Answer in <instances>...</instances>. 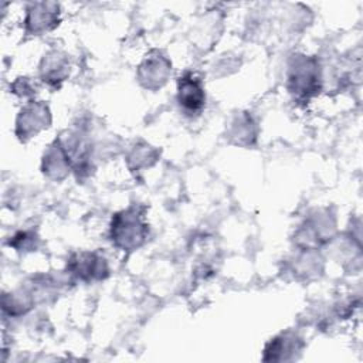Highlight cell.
Masks as SVG:
<instances>
[{
  "instance_id": "5bb4252c",
  "label": "cell",
  "mask_w": 363,
  "mask_h": 363,
  "mask_svg": "<svg viewBox=\"0 0 363 363\" xmlns=\"http://www.w3.org/2000/svg\"><path fill=\"white\" fill-rule=\"evenodd\" d=\"M160 157V149L152 146L145 140L135 142L126 153V166L130 173L138 176L139 173L153 167Z\"/></svg>"
},
{
  "instance_id": "7a4b0ae2",
  "label": "cell",
  "mask_w": 363,
  "mask_h": 363,
  "mask_svg": "<svg viewBox=\"0 0 363 363\" xmlns=\"http://www.w3.org/2000/svg\"><path fill=\"white\" fill-rule=\"evenodd\" d=\"M323 88L322 65L319 58L306 54H292L286 65V89L292 99L308 104Z\"/></svg>"
},
{
  "instance_id": "5b68a950",
  "label": "cell",
  "mask_w": 363,
  "mask_h": 363,
  "mask_svg": "<svg viewBox=\"0 0 363 363\" xmlns=\"http://www.w3.org/2000/svg\"><path fill=\"white\" fill-rule=\"evenodd\" d=\"M51 122L52 116L48 104L44 101L30 99L20 108L16 116L14 135L21 143H27L40 132L48 129Z\"/></svg>"
},
{
  "instance_id": "30bf717a",
  "label": "cell",
  "mask_w": 363,
  "mask_h": 363,
  "mask_svg": "<svg viewBox=\"0 0 363 363\" xmlns=\"http://www.w3.org/2000/svg\"><path fill=\"white\" fill-rule=\"evenodd\" d=\"M69 55L61 50H50L38 64V78L52 89H60L69 77Z\"/></svg>"
},
{
  "instance_id": "9a60e30c",
  "label": "cell",
  "mask_w": 363,
  "mask_h": 363,
  "mask_svg": "<svg viewBox=\"0 0 363 363\" xmlns=\"http://www.w3.org/2000/svg\"><path fill=\"white\" fill-rule=\"evenodd\" d=\"M40 244V237L37 230L34 228H24V230H18L16 231L9 240H7V245L14 248L17 252H31L35 251L37 247Z\"/></svg>"
},
{
  "instance_id": "8fae6325",
  "label": "cell",
  "mask_w": 363,
  "mask_h": 363,
  "mask_svg": "<svg viewBox=\"0 0 363 363\" xmlns=\"http://www.w3.org/2000/svg\"><path fill=\"white\" fill-rule=\"evenodd\" d=\"M305 347L303 339L294 330H285L274 336L264 347V362L296 360Z\"/></svg>"
},
{
  "instance_id": "4fadbf2b",
  "label": "cell",
  "mask_w": 363,
  "mask_h": 363,
  "mask_svg": "<svg viewBox=\"0 0 363 363\" xmlns=\"http://www.w3.org/2000/svg\"><path fill=\"white\" fill-rule=\"evenodd\" d=\"M41 172L52 182H62L72 172L65 150L57 138L44 150L41 159Z\"/></svg>"
},
{
  "instance_id": "52a82bcc",
  "label": "cell",
  "mask_w": 363,
  "mask_h": 363,
  "mask_svg": "<svg viewBox=\"0 0 363 363\" xmlns=\"http://www.w3.org/2000/svg\"><path fill=\"white\" fill-rule=\"evenodd\" d=\"M176 101L184 116H200L206 106V89L201 77L193 71L183 72L177 79Z\"/></svg>"
},
{
  "instance_id": "2e32d148",
  "label": "cell",
  "mask_w": 363,
  "mask_h": 363,
  "mask_svg": "<svg viewBox=\"0 0 363 363\" xmlns=\"http://www.w3.org/2000/svg\"><path fill=\"white\" fill-rule=\"evenodd\" d=\"M10 92L18 98H33L37 94V86L28 77H18L10 85Z\"/></svg>"
},
{
  "instance_id": "277c9868",
  "label": "cell",
  "mask_w": 363,
  "mask_h": 363,
  "mask_svg": "<svg viewBox=\"0 0 363 363\" xmlns=\"http://www.w3.org/2000/svg\"><path fill=\"white\" fill-rule=\"evenodd\" d=\"M69 160L72 173L78 182L88 179L94 170V146L85 132L79 129H67L57 136Z\"/></svg>"
},
{
  "instance_id": "7c38bea8",
  "label": "cell",
  "mask_w": 363,
  "mask_h": 363,
  "mask_svg": "<svg viewBox=\"0 0 363 363\" xmlns=\"http://www.w3.org/2000/svg\"><path fill=\"white\" fill-rule=\"evenodd\" d=\"M259 128L254 116L247 111L235 112L227 123L225 139L238 147H252L257 145Z\"/></svg>"
},
{
  "instance_id": "9c48e42d",
  "label": "cell",
  "mask_w": 363,
  "mask_h": 363,
  "mask_svg": "<svg viewBox=\"0 0 363 363\" xmlns=\"http://www.w3.org/2000/svg\"><path fill=\"white\" fill-rule=\"evenodd\" d=\"M61 23V7L55 1H30L26 4L24 33L27 35H43L55 30Z\"/></svg>"
},
{
  "instance_id": "6da1fadb",
  "label": "cell",
  "mask_w": 363,
  "mask_h": 363,
  "mask_svg": "<svg viewBox=\"0 0 363 363\" xmlns=\"http://www.w3.org/2000/svg\"><path fill=\"white\" fill-rule=\"evenodd\" d=\"M146 213L145 204L133 203L112 216L109 240L118 250L130 254L145 245L150 233Z\"/></svg>"
},
{
  "instance_id": "ba28073f",
  "label": "cell",
  "mask_w": 363,
  "mask_h": 363,
  "mask_svg": "<svg viewBox=\"0 0 363 363\" xmlns=\"http://www.w3.org/2000/svg\"><path fill=\"white\" fill-rule=\"evenodd\" d=\"M172 74V61L162 50H150L136 69V79L143 89L159 91Z\"/></svg>"
},
{
  "instance_id": "3957f363",
  "label": "cell",
  "mask_w": 363,
  "mask_h": 363,
  "mask_svg": "<svg viewBox=\"0 0 363 363\" xmlns=\"http://www.w3.org/2000/svg\"><path fill=\"white\" fill-rule=\"evenodd\" d=\"M336 220L329 208L312 210L296 228L294 241L299 250L315 251L335 234Z\"/></svg>"
},
{
  "instance_id": "8992f818",
  "label": "cell",
  "mask_w": 363,
  "mask_h": 363,
  "mask_svg": "<svg viewBox=\"0 0 363 363\" xmlns=\"http://www.w3.org/2000/svg\"><path fill=\"white\" fill-rule=\"evenodd\" d=\"M67 274L81 282L104 281L109 277L106 258L98 251H75L67 259Z\"/></svg>"
}]
</instances>
